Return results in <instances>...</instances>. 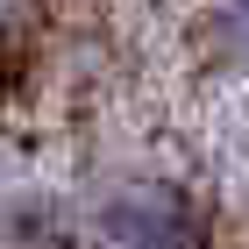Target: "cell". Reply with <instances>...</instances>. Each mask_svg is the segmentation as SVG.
<instances>
[{"instance_id":"obj_1","label":"cell","mask_w":249,"mask_h":249,"mask_svg":"<svg viewBox=\"0 0 249 249\" xmlns=\"http://www.w3.org/2000/svg\"><path fill=\"white\" fill-rule=\"evenodd\" d=\"M93 235L100 249H207V213L164 178H128L93 207Z\"/></svg>"},{"instance_id":"obj_2","label":"cell","mask_w":249,"mask_h":249,"mask_svg":"<svg viewBox=\"0 0 249 249\" xmlns=\"http://www.w3.org/2000/svg\"><path fill=\"white\" fill-rule=\"evenodd\" d=\"M7 249H71V221L50 199H21L7 213Z\"/></svg>"},{"instance_id":"obj_3","label":"cell","mask_w":249,"mask_h":249,"mask_svg":"<svg viewBox=\"0 0 249 249\" xmlns=\"http://www.w3.org/2000/svg\"><path fill=\"white\" fill-rule=\"evenodd\" d=\"M213 50L235 71H249V0H221L213 7Z\"/></svg>"},{"instance_id":"obj_4","label":"cell","mask_w":249,"mask_h":249,"mask_svg":"<svg viewBox=\"0 0 249 249\" xmlns=\"http://www.w3.org/2000/svg\"><path fill=\"white\" fill-rule=\"evenodd\" d=\"M29 7H36V0H0V29H21V21H29Z\"/></svg>"}]
</instances>
